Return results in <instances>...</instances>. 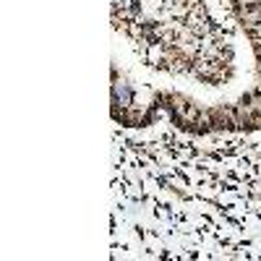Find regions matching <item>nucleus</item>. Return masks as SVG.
Segmentation results:
<instances>
[{
    "label": "nucleus",
    "mask_w": 261,
    "mask_h": 261,
    "mask_svg": "<svg viewBox=\"0 0 261 261\" xmlns=\"http://www.w3.org/2000/svg\"><path fill=\"white\" fill-rule=\"evenodd\" d=\"M256 60H258V71H261V47H256Z\"/></svg>",
    "instance_id": "obj_1"
}]
</instances>
